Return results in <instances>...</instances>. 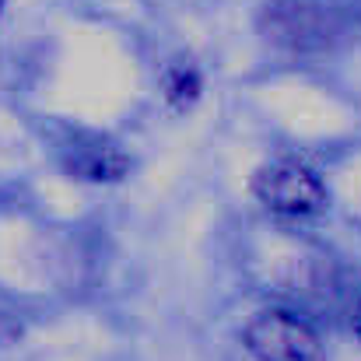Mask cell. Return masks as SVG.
I'll use <instances>...</instances> for the list:
<instances>
[{"label": "cell", "mask_w": 361, "mask_h": 361, "mask_svg": "<svg viewBox=\"0 0 361 361\" xmlns=\"http://www.w3.org/2000/svg\"><path fill=\"white\" fill-rule=\"evenodd\" d=\"M256 200L277 218H309L326 204L319 176L302 161H270L252 179Z\"/></svg>", "instance_id": "1"}, {"label": "cell", "mask_w": 361, "mask_h": 361, "mask_svg": "<svg viewBox=\"0 0 361 361\" xmlns=\"http://www.w3.org/2000/svg\"><path fill=\"white\" fill-rule=\"evenodd\" d=\"M245 348L256 361H323L319 334L284 309L259 312L245 326Z\"/></svg>", "instance_id": "2"}, {"label": "cell", "mask_w": 361, "mask_h": 361, "mask_svg": "<svg viewBox=\"0 0 361 361\" xmlns=\"http://www.w3.org/2000/svg\"><path fill=\"white\" fill-rule=\"evenodd\" d=\"M71 172L81 176V179H95V183L120 179L123 172H126V158H123L113 144H106V140H92L88 147H74Z\"/></svg>", "instance_id": "3"}, {"label": "cell", "mask_w": 361, "mask_h": 361, "mask_svg": "<svg viewBox=\"0 0 361 361\" xmlns=\"http://www.w3.org/2000/svg\"><path fill=\"white\" fill-rule=\"evenodd\" d=\"M169 99H176V102H190V99H197V88H200V81H197V74L190 71V67H172V74H169Z\"/></svg>", "instance_id": "4"}, {"label": "cell", "mask_w": 361, "mask_h": 361, "mask_svg": "<svg viewBox=\"0 0 361 361\" xmlns=\"http://www.w3.org/2000/svg\"><path fill=\"white\" fill-rule=\"evenodd\" d=\"M355 334H358V341H361V298H358V309H355Z\"/></svg>", "instance_id": "5"}, {"label": "cell", "mask_w": 361, "mask_h": 361, "mask_svg": "<svg viewBox=\"0 0 361 361\" xmlns=\"http://www.w3.org/2000/svg\"><path fill=\"white\" fill-rule=\"evenodd\" d=\"M0 7H4V0H0Z\"/></svg>", "instance_id": "6"}]
</instances>
